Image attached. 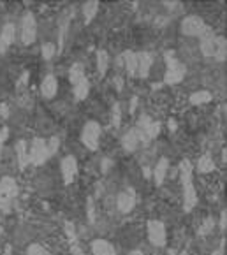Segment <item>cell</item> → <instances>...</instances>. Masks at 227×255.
<instances>
[{"label": "cell", "instance_id": "ba28073f", "mask_svg": "<svg viewBox=\"0 0 227 255\" xmlns=\"http://www.w3.org/2000/svg\"><path fill=\"white\" fill-rule=\"evenodd\" d=\"M205 30L206 25L199 16H187L182 21V32L187 35H201Z\"/></svg>", "mask_w": 227, "mask_h": 255}, {"label": "cell", "instance_id": "9c48e42d", "mask_svg": "<svg viewBox=\"0 0 227 255\" xmlns=\"http://www.w3.org/2000/svg\"><path fill=\"white\" fill-rule=\"evenodd\" d=\"M60 171H62V176H64V183L71 185L76 180V176H78V162H76V158L71 157V155L65 157L60 162Z\"/></svg>", "mask_w": 227, "mask_h": 255}, {"label": "cell", "instance_id": "2e32d148", "mask_svg": "<svg viewBox=\"0 0 227 255\" xmlns=\"http://www.w3.org/2000/svg\"><path fill=\"white\" fill-rule=\"evenodd\" d=\"M153 64V58H151L148 53H139L137 55V74L141 78H146L148 72H150V67Z\"/></svg>", "mask_w": 227, "mask_h": 255}, {"label": "cell", "instance_id": "83f0119b", "mask_svg": "<svg viewBox=\"0 0 227 255\" xmlns=\"http://www.w3.org/2000/svg\"><path fill=\"white\" fill-rule=\"evenodd\" d=\"M28 255H51V254L46 252L42 247H39V245H32V247L28 248Z\"/></svg>", "mask_w": 227, "mask_h": 255}, {"label": "cell", "instance_id": "7c38bea8", "mask_svg": "<svg viewBox=\"0 0 227 255\" xmlns=\"http://www.w3.org/2000/svg\"><path fill=\"white\" fill-rule=\"evenodd\" d=\"M141 141H143V139H141L139 130H137V128H132V130H129L123 137H121V146H123L125 151H136L137 148H139Z\"/></svg>", "mask_w": 227, "mask_h": 255}, {"label": "cell", "instance_id": "44dd1931", "mask_svg": "<svg viewBox=\"0 0 227 255\" xmlns=\"http://www.w3.org/2000/svg\"><path fill=\"white\" fill-rule=\"evenodd\" d=\"M16 151H18V160H19V167H25L28 164V153H27V143L25 141H19L16 144Z\"/></svg>", "mask_w": 227, "mask_h": 255}, {"label": "cell", "instance_id": "30bf717a", "mask_svg": "<svg viewBox=\"0 0 227 255\" xmlns=\"http://www.w3.org/2000/svg\"><path fill=\"white\" fill-rule=\"evenodd\" d=\"M116 206L121 213H130V211L134 210V206H136V192H134L132 188L123 190L120 195H118Z\"/></svg>", "mask_w": 227, "mask_h": 255}, {"label": "cell", "instance_id": "d4e9b609", "mask_svg": "<svg viewBox=\"0 0 227 255\" xmlns=\"http://www.w3.org/2000/svg\"><path fill=\"white\" fill-rule=\"evenodd\" d=\"M213 56H217L219 60H224V58H226V39L217 37V42H215V53H213Z\"/></svg>", "mask_w": 227, "mask_h": 255}, {"label": "cell", "instance_id": "5b68a950", "mask_svg": "<svg viewBox=\"0 0 227 255\" xmlns=\"http://www.w3.org/2000/svg\"><path fill=\"white\" fill-rule=\"evenodd\" d=\"M51 157L48 151V143L44 139H34L30 144V151H28V164H42Z\"/></svg>", "mask_w": 227, "mask_h": 255}, {"label": "cell", "instance_id": "277c9868", "mask_svg": "<svg viewBox=\"0 0 227 255\" xmlns=\"http://www.w3.org/2000/svg\"><path fill=\"white\" fill-rule=\"evenodd\" d=\"M101 125L97 122H88L85 124L83 130H81V143L88 148V150H97L99 141H101Z\"/></svg>", "mask_w": 227, "mask_h": 255}, {"label": "cell", "instance_id": "cb8c5ba5", "mask_svg": "<svg viewBox=\"0 0 227 255\" xmlns=\"http://www.w3.org/2000/svg\"><path fill=\"white\" fill-rule=\"evenodd\" d=\"M212 101V95H210V92H197V94H194L192 97H190V102L196 106L199 104H205V102H210Z\"/></svg>", "mask_w": 227, "mask_h": 255}, {"label": "cell", "instance_id": "f1b7e54d", "mask_svg": "<svg viewBox=\"0 0 227 255\" xmlns=\"http://www.w3.org/2000/svg\"><path fill=\"white\" fill-rule=\"evenodd\" d=\"M226 225H227V211H222V215H220V229L226 231Z\"/></svg>", "mask_w": 227, "mask_h": 255}, {"label": "cell", "instance_id": "d6986e66", "mask_svg": "<svg viewBox=\"0 0 227 255\" xmlns=\"http://www.w3.org/2000/svg\"><path fill=\"white\" fill-rule=\"evenodd\" d=\"M215 171V162H213V158L210 157V155H203V157H199V160H197V173L201 174H210Z\"/></svg>", "mask_w": 227, "mask_h": 255}, {"label": "cell", "instance_id": "8992f818", "mask_svg": "<svg viewBox=\"0 0 227 255\" xmlns=\"http://www.w3.org/2000/svg\"><path fill=\"white\" fill-rule=\"evenodd\" d=\"M148 240L153 247H164L167 240L166 225L159 220H150L148 222Z\"/></svg>", "mask_w": 227, "mask_h": 255}, {"label": "cell", "instance_id": "484cf974", "mask_svg": "<svg viewBox=\"0 0 227 255\" xmlns=\"http://www.w3.org/2000/svg\"><path fill=\"white\" fill-rule=\"evenodd\" d=\"M213 225H215V220H213V218H206L205 224H203V227L199 229V234H201V236H205V234L212 233Z\"/></svg>", "mask_w": 227, "mask_h": 255}, {"label": "cell", "instance_id": "52a82bcc", "mask_svg": "<svg viewBox=\"0 0 227 255\" xmlns=\"http://www.w3.org/2000/svg\"><path fill=\"white\" fill-rule=\"evenodd\" d=\"M166 62H167V72H166V83H178L180 79L185 74V69L180 64L176 58H173L171 55H166Z\"/></svg>", "mask_w": 227, "mask_h": 255}, {"label": "cell", "instance_id": "ac0fdd59", "mask_svg": "<svg viewBox=\"0 0 227 255\" xmlns=\"http://www.w3.org/2000/svg\"><path fill=\"white\" fill-rule=\"evenodd\" d=\"M41 92H42V95L48 99L55 97V94H57V79H55V76H51V74L46 76L41 85Z\"/></svg>", "mask_w": 227, "mask_h": 255}, {"label": "cell", "instance_id": "7402d4cb", "mask_svg": "<svg viewBox=\"0 0 227 255\" xmlns=\"http://www.w3.org/2000/svg\"><path fill=\"white\" fill-rule=\"evenodd\" d=\"M108 64H110V58L104 51H99L97 53V69H99V74L104 76L108 71Z\"/></svg>", "mask_w": 227, "mask_h": 255}, {"label": "cell", "instance_id": "5bb4252c", "mask_svg": "<svg viewBox=\"0 0 227 255\" xmlns=\"http://www.w3.org/2000/svg\"><path fill=\"white\" fill-rule=\"evenodd\" d=\"M14 25H5L2 34H0V53H5L9 49V46L14 41Z\"/></svg>", "mask_w": 227, "mask_h": 255}, {"label": "cell", "instance_id": "8fae6325", "mask_svg": "<svg viewBox=\"0 0 227 255\" xmlns=\"http://www.w3.org/2000/svg\"><path fill=\"white\" fill-rule=\"evenodd\" d=\"M35 35H37V32H35V19L32 14H25V18H23V23H21V41L25 42V44H32V42L35 41Z\"/></svg>", "mask_w": 227, "mask_h": 255}, {"label": "cell", "instance_id": "7a4b0ae2", "mask_svg": "<svg viewBox=\"0 0 227 255\" xmlns=\"http://www.w3.org/2000/svg\"><path fill=\"white\" fill-rule=\"evenodd\" d=\"M16 194H18L16 181L12 178H2V181H0V210L4 213H9Z\"/></svg>", "mask_w": 227, "mask_h": 255}, {"label": "cell", "instance_id": "ffe728a7", "mask_svg": "<svg viewBox=\"0 0 227 255\" xmlns=\"http://www.w3.org/2000/svg\"><path fill=\"white\" fill-rule=\"evenodd\" d=\"M125 65H127V72L130 76H136L137 74V55L132 51H127L125 53Z\"/></svg>", "mask_w": 227, "mask_h": 255}, {"label": "cell", "instance_id": "f546056e", "mask_svg": "<svg viewBox=\"0 0 227 255\" xmlns=\"http://www.w3.org/2000/svg\"><path fill=\"white\" fill-rule=\"evenodd\" d=\"M213 255H224V250H222V248H220V250L213 252Z\"/></svg>", "mask_w": 227, "mask_h": 255}, {"label": "cell", "instance_id": "e0dca14e", "mask_svg": "<svg viewBox=\"0 0 227 255\" xmlns=\"http://www.w3.org/2000/svg\"><path fill=\"white\" fill-rule=\"evenodd\" d=\"M167 169H169V162H167L166 157H162L159 160V164L155 165V169H153V178H155L157 185L164 183V178L167 176Z\"/></svg>", "mask_w": 227, "mask_h": 255}, {"label": "cell", "instance_id": "3957f363", "mask_svg": "<svg viewBox=\"0 0 227 255\" xmlns=\"http://www.w3.org/2000/svg\"><path fill=\"white\" fill-rule=\"evenodd\" d=\"M69 78H71L72 87H74L76 99H78V101H83V99H87L90 87H88V81H87V78H85V74H83V69H81L80 65H74V67L71 69V72H69Z\"/></svg>", "mask_w": 227, "mask_h": 255}, {"label": "cell", "instance_id": "603a6c76", "mask_svg": "<svg viewBox=\"0 0 227 255\" xmlns=\"http://www.w3.org/2000/svg\"><path fill=\"white\" fill-rule=\"evenodd\" d=\"M97 9H99L97 2H87V4L83 5V14H85V19H87V23L92 21V18L97 14Z\"/></svg>", "mask_w": 227, "mask_h": 255}, {"label": "cell", "instance_id": "4316f807", "mask_svg": "<svg viewBox=\"0 0 227 255\" xmlns=\"http://www.w3.org/2000/svg\"><path fill=\"white\" fill-rule=\"evenodd\" d=\"M53 55H55V44L48 42V44L42 46V56H44L46 60H49V58H51Z\"/></svg>", "mask_w": 227, "mask_h": 255}, {"label": "cell", "instance_id": "9a60e30c", "mask_svg": "<svg viewBox=\"0 0 227 255\" xmlns=\"http://www.w3.org/2000/svg\"><path fill=\"white\" fill-rule=\"evenodd\" d=\"M92 252H94V255H116L113 245L106 240H95L92 243Z\"/></svg>", "mask_w": 227, "mask_h": 255}, {"label": "cell", "instance_id": "6da1fadb", "mask_svg": "<svg viewBox=\"0 0 227 255\" xmlns=\"http://www.w3.org/2000/svg\"><path fill=\"white\" fill-rule=\"evenodd\" d=\"M180 176L183 185V208L185 211H190L197 203V194L192 183V164L189 160H183L180 165Z\"/></svg>", "mask_w": 227, "mask_h": 255}, {"label": "cell", "instance_id": "4fadbf2b", "mask_svg": "<svg viewBox=\"0 0 227 255\" xmlns=\"http://www.w3.org/2000/svg\"><path fill=\"white\" fill-rule=\"evenodd\" d=\"M215 42H217V37L213 35V32L208 30V28L201 34V49H203V53H205L206 56L215 53Z\"/></svg>", "mask_w": 227, "mask_h": 255}, {"label": "cell", "instance_id": "4dcf8cb0", "mask_svg": "<svg viewBox=\"0 0 227 255\" xmlns=\"http://www.w3.org/2000/svg\"><path fill=\"white\" fill-rule=\"evenodd\" d=\"M130 255H143V254H141V252H137V250H136V252H130Z\"/></svg>", "mask_w": 227, "mask_h": 255}, {"label": "cell", "instance_id": "1f68e13d", "mask_svg": "<svg viewBox=\"0 0 227 255\" xmlns=\"http://www.w3.org/2000/svg\"><path fill=\"white\" fill-rule=\"evenodd\" d=\"M4 255H9V248H7V250H5V254Z\"/></svg>", "mask_w": 227, "mask_h": 255}]
</instances>
